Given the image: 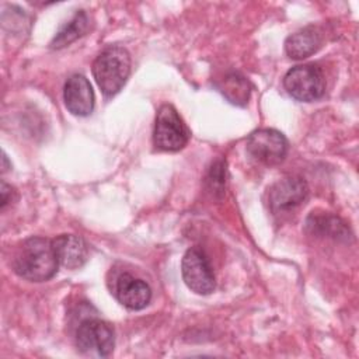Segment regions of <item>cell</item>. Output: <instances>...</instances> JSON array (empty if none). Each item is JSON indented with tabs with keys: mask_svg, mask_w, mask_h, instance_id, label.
I'll list each match as a JSON object with an SVG mask.
<instances>
[{
	"mask_svg": "<svg viewBox=\"0 0 359 359\" xmlns=\"http://www.w3.org/2000/svg\"><path fill=\"white\" fill-rule=\"evenodd\" d=\"M59 261L52 240L29 237L20 244L13 258L14 272L31 282H43L55 276Z\"/></svg>",
	"mask_w": 359,
	"mask_h": 359,
	"instance_id": "cell-1",
	"label": "cell"
},
{
	"mask_svg": "<svg viewBox=\"0 0 359 359\" xmlns=\"http://www.w3.org/2000/svg\"><path fill=\"white\" fill-rule=\"evenodd\" d=\"M130 74V56L122 46L104 49L93 63V76L107 97L122 90Z\"/></svg>",
	"mask_w": 359,
	"mask_h": 359,
	"instance_id": "cell-2",
	"label": "cell"
},
{
	"mask_svg": "<svg viewBox=\"0 0 359 359\" xmlns=\"http://www.w3.org/2000/svg\"><path fill=\"white\" fill-rule=\"evenodd\" d=\"M189 136V129L177 109L170 104L161 105L156 115L153 132L154 146L164 151H178L185 147Z\"/></svg>",
	"mask_w": 359,
	"mask_h": 359,
	"instance_id": "cell-3",
	"label": "cell"
},
{
	"mask_svg": "<svg viewBox=\"0 0 359 359\" xmlns=\"http://www.w3.org/2000/svg\"><path fill=\"white\" fill-rule=\"evenodd\" d=\"M283 87L289 95L299 101H316L325 91L324 73L314 63L294 66L285 74Z\"/></svg>",
	"mask_w": 359,
	"mask_h": 359,
	"instance_id": "cell-4",
	"label": "cell"
},
{
	"mask_svg": "<svg viewBox=\"0 0 359 359\" xmlns=\"http://www.w3.org/2000/svg\"><path fill=\"white\" fill-rule=\"evenodd\" d=\"M185 285L198 294H209L215 290V273L206 254L196 247L187 250L181 262Z\"/></svg>",
	"mask_w": 359,
	"mask_h": 359,
	"instance_id": "cell-5",
	"label": "cell"
},
{
	"mask_svg": "<svg viewBox=\"0 0 359 359\" xmlns=\"http://www.w3.org/2000/svg\"><path fill=\"white\" fill-rule=\"evenodd\" d=\"M76 344L83 353H94L102 358L109 356L115 345L114 330L100 318H87L77 328Z\"/></svg>",
	"mask_w": 359,
	"mask_h": 359,
	"instance_id": "cell-6",
	"label": "cell"
},
{
	"mask_svg": "<svg viewBox=\"0 0 359 359\" xmlns=\"http://www.w3.org/2000/svg\"><path fill=\"white\" fill-rule=\"evenodd\" d=\"M247 151L262 164L276 165L287 154V140L275 129H258L248 136Z\"/></svg>",
	"mask_w": 359,
	"mask_h": 359,
	"instance_id": "cell-7",
	"label": "cell"
},
{
	"mask_svg": "<svg viewBox=\"0 0 359 359\" xmlns=\"http://www.w3.org/2000/svg\"><path fill=\"white\" fill-rule=\"evenodd\" d=\"M309 194L306 181L300 177H285L276 181L268 192V205L273 213H282L300 205Z\"/></svg>",
	"mask_w": 359,
	"mask_h": 359,
	"instance_id": "cell-8",
	"label": "cell"
},
{
	"mask_svg": "<svg viewBox=\"0 0 359 359\" xmlns=\"http://www.w3.org/2000/svg\"><path fill=\"white\" fill-rule=\"evenodd\" d=\"M63 100L73 115H90L94 108V91L88 79L83 74L70 76L63 88Z\"/></svg>",
	"mask_w": 359,
	"mask_h": 359,
	"instance_id": "cell-9",
	"label": "cell"
},
{
	"mask_svg": "<svg viewBox=\"0 0 359 359\" xmlns=\"http://www.w3.org/2000/svg\"><path fill=\"white\" fill-rule=\"evenodd\" d=\"M114 293L118 302L129 310H142L151 299L150 286L144 280L135 278L128 272L121 273L116 278Z\"/></svg>",
	"mask_w": 359,
	"mask_h": 359,
	"instance_id": "cell-10",
	"label": "cell"
},
{
	"mask_svg": "<svg viewBox=\"0 0 359 359\" xmlns=\"http://www.w3.org/2000/svg\"><path fill=\"white\" fill-rule=\"evenodd\" d=\"M59 265L67 269L83 266L88 258V250L84 240L74 234H60L52 240Z\"/></svg>",
	"mask_w": 359,
	"mask_h": 359,
	"instance_id": "cell-11",
	"label": "cell"
},
{
	"mask_svg": "<svg viewBox=\"0 0 359 359\" xmlns=\"http://www.w3.org/2000/svg\"><path fill=\"white\" fill-rule=\"evenodd\" d=\"M321 31L314 25H309L286 38L285 50L292 59H304L316 53L321 48Z\"/></svg>",
	"mask_w": 359,
	"mask_h": 359,
	"instance_id": "cell-12",
	"label": "cell"
},
{
	"mask_svg": "<svg viewBox=\"0 0 359 359\" xmlns=\"http://www.w3.org/2000/svg\"><path fill=\"white\" fill-rule=\"evenodd\" d=\"M306 229L314 236L332 238H346L349 234L345 223L339 217L327 212H311L306 220Z\"/></svg>",
	"mask_w": 359,
	"mask_h": 359,
	"instance_id": "cell-13",
	"label": "cell"
},
{
	"mask_svg": "<svg viewBox=\"0 0 359 359\" xmlns=\"http://www.w3.org/2000/svg\"><path fill=\"white\" fill-rule=\"evenodd\" d=\"M88 22H90V18H88L87 13L84 10L77 11L73 15V18L70 21H67L57 31V34L55 35V38L50 42V46L59 49V48H63L69 43H72L73 41H76L79 36H81L87 31Z\"/></svg>",
	"mask_w": 359,
	"mask_h": 359,
	"instance_id": "cell-14",
	"label": "cell"
},
{
	"mask_svg": "<svg viewBox=\"0 0 359 359\" xmlns=\"http://www.w3.org/2000/svg\"><path fill=\"white\" fill-rule=\"evenodd\" d=\"M222 94L231 102L236 105H244L247 104L248 98H250V83L248 80L238 74V73H230L227 74L220 86H219Z\"/></svg>",
	"mask_w": 359,
	"mask_h": 359,
	"instance_id": "cell-15",
	"label": "cell"
},
{
	"mask_svg": "<svg viewBox=\"0 0 359 359\" xmlns=\"http://www.w3.org/2000/svg\"><path fill=\"white\" fill-rule=\"evenodd\" d=\"M206 184L213 195H223L226 187V163L223 160H216L212 164L206 177Z\"/></svg>",
	"mask_w": 359,
	"mask_h": 359,
	"instance_id": "cell-16",
	"label": "cell"
},
{
	"mask_svg": "<svg viewBox=\"0 0 359 359\" xmlns=\"http://www.w3.org/2000/svg\"><path fill=\"white\" fill-rule=\"evenodd\" d=\"M15 194V191L7 185L4 181H1V188H0V195H1V209H4L7 206V203H10L13 201V195Z\"/></svg>",
	"mask_w": 359,
	"mask_h": 359,
	"instance_id": "cell-17",
	"label": "cell"
},
{
	"mask_svg": "<svg viewBox=\"0 0 359 359\" xmlns=\"http://www.w3.org/2000/svg\"><path fill=\"white\" fill-rule=\"evenodd\" d=\"M11 168V164H8V161H7V156H6V153H3V172H6L7 170H10Z\"/></svg>",
	"mask_w": 359,
	"mask_h": 359,
	"instance_id": "cell-18",
	"label": "cell"
}]
</instances>
